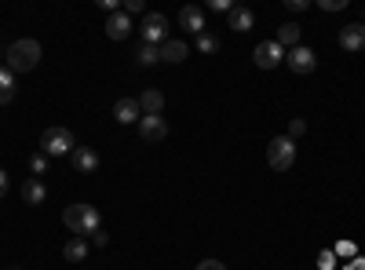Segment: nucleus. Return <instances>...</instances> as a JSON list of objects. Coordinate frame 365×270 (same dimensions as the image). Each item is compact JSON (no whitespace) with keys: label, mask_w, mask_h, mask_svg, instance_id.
<instances>
[{"label":"nucleus","mask_w":365,"mask_h":270,"mask_svg":"<svg viewBox=\"0 0 365 270\" xmlns=\"http://www.w3.org/2000/svg\"><path fill=\"white\" fill-rule=\"evenodd\" d=\"M63 223H66L77 237H91V234L103 227V216H99L96 204H70L66 212H63Z\"/></svg>","instance_id":"obj_1"},{"label":"nucleus","mask_w":365,"mask_h":270,"mask_svg":"<svg viewBox=\"0 0 365 270\" xmlns=\"http://www.w3.org/2000/svg\"><path fill=\"white\" fill-rule=\"evenodd\" d=\"M41 63V44L34 37H22L8 48V70L11 73H29V70H37Z\"/></svg>","instance_id":"obj_2"},{"label":"nucleus","mask_w":365,"mask_h":270,"mask_svg":"<svg viewBox=\"0 0 365 270\" xmlns=\"http://www.w3.org/2000/svg\"><path fill=\"white\" fill-rule=\"evenodd\" d=\"M267 165L274 172H289L296 165V142L289 135H274L270 146H267Z\"/></svg>","instance_id":"obj_3"},{"label":"nucleus","mask_w":365,"mask_h":270,"mask_svg":"<svg viewBox=\"0 0 365 270\" xmlns=\"http://www.w3.org/2000/svg\"><path fill=\"white\" fill-rule=\"evenodd\" d=\"M73 150H77V139L70 128H48L41 135V154H48V157H66Z\"/></svg>","instance_id":"obj_4"},{"label":"nucleus","mask_w":365,"mask_h":270,"mask_svg":"<svg viewBox=\"0 0 365 270\" xmlns=\"http://www.w3.org/2000/svg\"><path fill=\"white\" fill-rule=\"evenodd\" d=\"M139 37H143V44H154V48H161V44L168 41V19H165L161 11H150V15H143Z\"/></svg>","instance_id":"obj_5"},{"label":"nucleus","mask_w":365,"mask_h":270,"mask_svg":"<svg viewBox=\"0 0 365 270\" xmlns=\"http://www.w3.org/2000/svg\"><path fill=\"white\" fill-rule=\"evenodd\" d=\"M285 66H289L296 77H307V73H314V70H318V55H314V48L299 44V48L285 51Z\"/></svg>","instance_id":"obj_6"},{"label":"nucleus","mask_w":365,"mask_h":270,"mask_svg":"<svg viewBox=\"0 0 365 270\" xmlns=\"http://www.w3.org/2000/svg\"><path fill=\"white\" fill-rule=\"evenodd\" d=\"M252 63H256L259 70L282 66V63H285V48H282L278 41H263V44H256V51H252Z\"/></svg>","instance_id":"obj_7"},{"label":"nucleus","mask_w":365,"mask_h":270,"mask_svg":"<svg viewBox=\"0 0 365 270\" xmlns=\"http://www.w3.org/2000/svg\"><path fill=\"white\" fill-rule=\"evenodd\" d=\"M165 135H168V121H165V117L143 113V121H139V139H143V142H161Z\"/></svg>","instance_id":"obj_8"},{"label":"nucleus","mask_w":365,"mask_h":270,"mask_svg":"<svg viewBox=\"0 0 365 270\" xmlns=\"http://www.w3.org/2000/svg\"><path fill=\"white\" fill-rule=\"evenodd\" d=\"M103 29H106L110 41H128L135 26H132V19H128L125 11H113V15H106V26H103Z\"/></svg>","instance_id":"obj_9"},{"label":"nucleus","mask_w":365,"mask_h":270,"mask_svg":"<svg viewBox=\"0 0 365 270\" xmlns=\"http://www.w3.org/2000/svg\"><path fill=\"white\" fill-rule=\"evenodd\" d=\"M113 117H117V121L120 125H139L143 121V106H139V99H117L113 103Z\"/></svg>","instance_id":"obj_10"},{"label":"nucleus","mask_w":365,"mask_h":270,"mask_svg":"<svg viewBox=\"0 0 365 270\" xmlns=\"http://www.w3.org/2000/svg\"><path fill=\"white\" fill-rule=\"evenodd\" d=\"M340 48L344 51H361L365 48V22H347L340 29Z\"/></svg>","instance_id":"obj_11"},{"label":"nucleus","mask_w":365,"mask_h":270,"mask_svg":"<svg viewBox=\"0 0 365 270\" xmlns=\"http://www.w3.org/2000/svg\"><path fill=\"white\" fill-rule=\"evenodd\" d=\"M179 26L187 29V33L201 37V33H205V8H197V4H187V8L179 11Z\"/></svg>","instance_id":"obj_12"},{"label":"nucleus","mask_w":365,"mask_h":270,"mask_svg":"<svg viewBox=\"0 0 365 270\" xmlns=\"http://www.w3.org/2000/svg\"><path fill=\"white\" fill-rule=\"evenodd\" d=\"M70 161H73V168H77L81 175H91V172L99 168V154H96L91 146H77L73 154H70Z\"/></svg>","instance_id":"obj_13"},{"label":"nucleus","mask_w":365,"mask_h":270,"mask_svg":"<svg viewBox=\"0 0 365 270\" xmlns=\"http://www.w3.org/2000/svg\"><path fill=\"white\" fill-rule=\"evenodd\" d=\"M187 55H190V48H187V41H179V37H168L161 44V63H182Z\"/></svg>","instance_id":"obj_14"},{"label":"nucleus","mask_w":365,"mask_h":270,"mask_svg":"<svg viewBox=\"0 0 365 270\" xmlns=\"http://www.w3.org/2000/svg\"><path fill=\"white\" fill-rule=\"evenodd\" d=\"M227 19H230V29H234V33H249V29L256 26V15H252L249 8H237V4H234V11H230Z\"/></svg>","instance_id":"obj_15"},{"label":"nucleus","mask_w":365,"mask_h":270,"mask_svg":"<svg viewBox=\"0 0 365 270\" xmlns=\"http://www.w3.org/2000/svg\"><path fill=\"white\" fill-rule=\"evenodd\" d=\"M139 106H143V113H150V117H161V110H165V95L158 92V88H146V92L139 95Z\"/></svg>","instance_id":"obj_16"},{"label":"nucleus","mask_w":365,"mask_h":270,"mask_svg":"<svg viewBox=\"0 0 365 270\" xmlns=\"http://www.w3.org/2000/svg\"><path fill=\"white\" fill-rule=\"evenodd\" d=\"M44 197H48V190H44V183H41V179H26V183H22V201L26 204H44Z\"/></svg>","instance_id":"obj_17"},{"label":"nucleus","mask_w":365,"mask_h":270,"mask_svg":"<svg viewBox=\"0 0 365 270\" xmlns=\"http://www.w3.org/2000/svg\"><path fill=\"white\" fill-rule=\"evenodd\" d=\"M63 256H66V263H84L88 259V242H84V237H70Z\"/></svg>","instance_id":"obj_18"},{"label":"nucleus","mask_w":365,"mask_h":270,"mask_svg":"<svg viewBox=\"0 0 365 270\" xmlns=\"http://www.w3.org/2000/svg\"><path fill=\"white\" fill-rule=\"evenodd\" d=\"M299 33H303V29H299L296 22H285V26L278 29V37H274V41H278L282 48H289V51H292V48H299Z\"/></svg>","instance_id":"obj_19"},{"label":"nucleus","mask_w":365,"mask_h":270,"mask_svg":"<svg viewBox=\"0 0 365 270\" xmlns=\"http://www.w3.org/2000/svg\"><path fill=\"white\" fill-rule=\"evenodd\" d=\"M15 99V73L8 66H0V106H8Z\"/></svg>","instance_id":"obj_20"},{"label":"nucleus","mask_w":365,"mask_h":270,"mask_svg":"<svg viewBox=\"0 0 365 270\" xmlns=\"http://www.w3.org/2000/svg\"><path fill=\"white\" fill-rule=\"evenodd\" d=\"M135 63H139V66H154V63H161V48H154V44H139Z\"/></svg>","instance_id":"obj_21"},{"label":"nucleus","mask_w":365,"mask_h":270,"mask_svg":"<svg viewBox=\"0 0 365 270\" xmlns=\"http://www.w3.org/2000/svg\"><path fill=\"white\" fill-rule=\"evenodd\" d=\"M197 51H201V55H216V51H220V37H212L208 29H205V33L197 37Z\"/></svg>","instance_id":"obj_22"},{"label":"nucleus","mask_w":365,"mask_h":270,"mask_svg":"<svg viewBox=\"0 0 365 270\" xmlns=\"http://www.w3.org/2000/svg\"><path fill=\"white\" fill-rule=\"evenodd\" d=\"M48 161H51L48 154H34V157H29V172H34V179L48 172Z\"/></svg>","instance_id":"obj_23"},{"label":"nucleus","mask_w":365,"mask_h":270,"mask_svg":"<svg viewBox=\"0 0 365 270\" xmlns=\"http://www.w3.org/2000/svg\"><path fill=\"white\" fill-rule=\"evenodd\" d=\"M303 132H307V121H299V117H292V121H289V132H285V135H289V139L296 142V139H299Z\"/></svg>","instance_id":"obj_24"},{"label":"nucleus","mask_w":365,"mask_h":270,"mask_svg":"<svg viewBox=\"0 0 365 270\" xmlns=\"http://www.w3.org/2000/svg\"><path fill=\"white\" fill-rule=\"evenodd\" d=\"M318 8H322V11H344L347 0H318Z\"/></svg>","instance_id":"obj_25"},{"label":"nucleus","mask_w":365,"mask_h":270,"mask_svg":"<svg viewBox=\"0 0 365 270\" xmlns=\"http://www.w3.org/2000/svg\"><path fill=\"white\" fill-rule=\"evenodd\" d=\"M194 270H227V263H220V259H201Z\"/></svg>","instance_id":"obj_26"},{"label":"nucleus","mask_w":365,"mask_h":270,"mask_svg":"<svg viewBox=\"0 0 365 270\" xmlns=\"http://www.w3.org/2000/svg\"><path fill=\"white\" fill-rule=\"evenodd\" d=\"M125 15H143V0H125V8H120Z\"/></svg>","instance_id":"obj_27"},{"label":"nucleus","mask_w":365,"mask_h":270,"mask_svg":"<svg viewBox=\"0 0 365 270\" xmlns=\"http://www.w3.org/2000/svg\"><path fill=\"white\" fill-rule=\"evenodd\" d=\"M208 8H212V11H227V15L234 11V4H230V0H212V4H208Z\"/></svg>","instance_id":"obj_28"},{"label":"nucleus","mask_w":365,"mask_h":270,"mask_svg":"<svg viewBox=\"0 0 365 270\" xmlns=\"http://www.w3.org/2000/svg\"><path fill=\"white\" fill-rule=\"evenodd\" d=\"M332 263H336V256H332V252H322V256H318V266H322V270H332Z\"/></svg>","instance_id":"obj_29"},{"label":"nucleus","mask_w":365,"mask_h":270,"mask_svg":"<svg viewBox=\"0 0 365 270\" xmlns=\"http://www.w3.org/2000/svg\"><path fill=\"white\" fill-rule=\"evenodd\" d=\"M289 11H307V0H285Z\"/></svg>","instance_id":"obj_30"},{"label":"nucleus","mask_w":365,"mask_h":270,"mask_svg":"<svg viewBox=\"0 0 365 270\" xmlns=\"http://www.w3.org/2000/svg\"><path fill=\"white\" fill-rule=\"evenodd\" d=\"M91 242H96V245H99V249H103V245H106V242H110V234H103V230H96V234H91Z\"/></svg>","instance_id":"obj_31"},{"label":"nucleus","mask_w":365,"mask_h":270,"mask_svg":"<svg viewBox=\"0 0 365 270\" xmlns=\"http://www.w3.org/2000/svg\"><path fill=\"white\" fill-rule=\"evenodd\" d=\"M99 8H103V11H110V15H113V11H120V8H117V0H99Z\"/></svg>","instance_id":"obj_32"},{"label":"nucleus","mask_w":365,"mask_h":270,"mask_svg":"<svg viewBox=\"0 0 365 270\" xmlns=\"http://www.w3.org/2000/svg\"><path fill=\"white\" fill-rule=\"evenodd\" d=\"M4 194H8V172L0 168V197H4Z\"/></svg>","instance_id":"obj_33"},{"label":"nucleus","mask_w":365,"mask_h":270,"mask_svg":"<svg viewBox=\"0 0 365 270\" xmlns=\"http://www.w3.org/2000/svg\"><path fill=\"white\" fill-rule=\"evenodd\" d=\"M351 270H365V259H358V266H351Z\"/></svg>","instance_id":"obj_34"}]
</instances>
